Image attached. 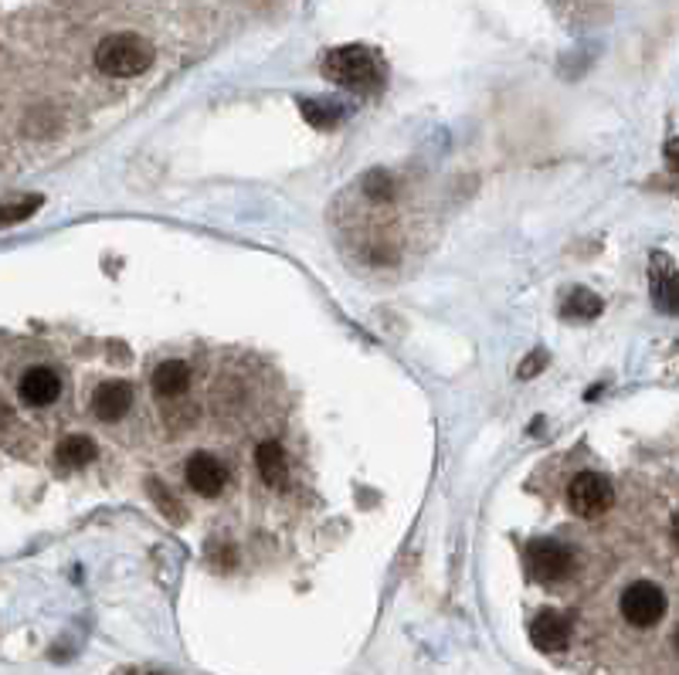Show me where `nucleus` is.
Returning a JSON list of instances; mask_svg holds the SVG:
<instances>
[{
	"label": "nucleus",
	"instance_id": "f257e3e1",
	"mask_svg": "<svg viewBox=\"0 0 679 675\" xmlns=\"http://www.w3.org/2000/svg\"><path fill=\"white\" fill-rule=\"evenodd\" d=\"M319 69L333 86H344V89L361 92V96H371L384 86V64L364 44H344V48L326 51Z\"/></svg>",
	"mask_w": 679,
	"mask_h": 675
},
{
	"label": "nucleus",
	"instance_id": "f03ea898",
	"mask_svg": "<svg viewBox=\"0 0 679 675\" xmlns=\"http://www.w3.org/2000/svg\"><path fill=\"white\" fill-rule=\"evenodd\" d=\"M154 64V44L140 34H109L96 48V69L109 79H136Z\"/></svg>",
	"mask_w": 679,
	"mask_h": 675
},
{
	"label": "nucleus",
	"instance_id": "7ed1b4c3",
	"mask_svg": "<svg viewBox=\"0 0 679 675\" xmlns=\"http://www.w3.org/2000/svg\"><path fill=\"white\" fill-rule=\"evenodd\" d=\"M622 618L632 625V628H652L662 622L666 615V594L662 587H656L652 580H636L622 590Z\"/></svg>",
	"mask_w": 679,
	"mask_h": 675
},
{
	"label": "nucleus",
	"instance_id": "20e7f679",
	"mask_svg": "<svg viewBox=\"0 0 679 675\" xmlns=\"http://www.w3.org/2000/svg\"><path fill=\"white\" fill-rule=\"evenodd\" d=\"M611 503H616V489H611V483L604 476H594V471H581V476H574V483L568 486V506L581 519L604 516L611 509Z\"/></svg>",
	"mask_w": 679,
	"mask_h": 675
},
{
	"label": "nucleus",
	"instance_id": "39448f33",
	"mask_svg": "<svg viewBox=\"0 0 679 675\" xmlns=\"http://www.w3.org/2000/svg\"><path fill=\"white\" fill-rule=\"evenodd\" d=\"M527 564L530 574L543 584H561L578 570V557L564 544H558V539H537V544H530Z\"/></svg>",
	"mask_w": 679,
	"mask_h": 675
},
{
	"label": "nucleus",
	"instance_id": "423d86ee",
	"mask_svg": "<svg viewBox=\"0 0 679 675\" xmlns=\"http://www.w3.org/2000/svg\"><path fill=\"white\" fill-rule=\"evenodd\" d=\"M184 479H187V486H190L197 496H218V493L228 486V468H225L215 455L197 451V455L187 458Z\"/></svg>",
	"mask_w": 679,
	"mask_h": 675
},
{
	"label": "nucleus",
	"instance_id": "0eeeda50",
	"mask_svg": "<svg viewBox=\"0 0 679 675\" xmlns=\"http://www.w3.org/2000/svg\"><path fill=\"white\" fill-rule=\"evenodd\" d=\"M530 638L540 652H564L571 642V622L561 612H540L530 625Z\"/></svg>",
	"mask_w": 679,
	"mask_h": 675
},
{
	"label": "nucleus",
	"instance_id": "6e6552de",
	"mask_svg": "<svg viewBox=\"0 0 679 675\" xmlns=\"http://www.w3.org/2000/svg\"><path fill=\"white\" fill-rule=\"evenodd\" d=\"M132 408V390L122 380H106L92 394V411L99 421H119Z\"/></svg>",
	"mask_w": 679,
	"mask_h": 675
},
{
	"label": "nucleus",
	"instance_id": "1a4fd4ad",
	"mask_svg": "<svg viewBox=\"0 0 679 675\" xmlns=\"http://www.w3.org/2000/svg\"><path fill=\"white\" fill-rule=\"evenodd\" d=\"M18 390H21V397L31 404V408H48V404H55L58 394H61V380H58V374L51 367H31L21 377Z\"/></svg>",
	"mask_w": 679,
	"mask_h": 675
},
{
	"label": "nucleus",
	"instance_id": "9d476101",
	"mask_svg": "<svg viewBox=\"0 0 679 675\" xmlns=\"http://www.w3.org/2000/svg\"><path fill=\"white\" fill-rule=\"evenodd\" d=\"M255 465H258V476L268 489H286L289 483V461L279 441H262L255 448Z\"/></svg>",
	"mask_w": 679,
	"mask_h": 675
},
{
	"label": "nucleus",
	"instance_id": "9b49d317",
	"mask_svg": "<svg viewBox=\"0 0 679 675\" xmlns=\"http://www.w3.org/2000/svg\"><path fill=\"white\" fill-rule=\"evenodd\" d=\"M187 387H190V370L184 360H164L154 370V390L160 397H180V394H187Z\"/></svg>",
	"mask_w": 679,
	"mask_h": 675
},
{
	"label": "nucleus",
	"instance_id": "f8f14e48",
	"mask_svg": "<svg viewBox=\"0 0 679 675\" xmlns=\"http://www.w3.org/2000/svg\"><path fill=\"white\" fill-rule=\"evenodd\" d=\"M55 458L65 468H82V465H89L96 458V441L89 435H68V438H61Z\"/></svg>",
	"mask_w": 679,
	"mask_h": 675
},
{
	"label": "nucleus",
	"instance_id": "ddd939ff",
	"mask_svg": "<svg viewBox=\"0 0 679 675\" xmlns=\"http://www.w3.org/2000/svg\"><path fill=\"white\" fill-rule=\"evenodd\" d=\"M601 312V299L594 296V292H588V289H574L568 299H564V306H561V316L564 319H578V322H588V319H594Z\"/></svg>",
	"mask_w": 679,
	"mask_h": 675
},
{
	"label": "nucleus",
	"instance_id": "4468645a",
	"mask_svg": "<svg viewBox=\"0 0 679 675\" xmlns=\"http://www.w3.org/2000/svg\"><path fill=\"white\" fill-rule=\"evenodd\" d=\"M303 116H306V122L316 126V129H333L340 119H344V106L319 102V99H303Z\"/></svg>",
	"mask_w": 679,
	"mask_h": 675
},
{
	"label": "nucleus",
	"instance_id": "2eb2a0df",
	"mask_svg": "<svg viewBox=\"0 0 679 675\" xmlns=\"http://www.w3.org/2000/svg\"><path fill=\"white\" fill-rule=\"evenodd\" d=\"M652 296H656V302H659L662 312L679 316V272L656 276V279H652Z\"/></svg>",
	"mask_w": 679,
	"mask_h": 675
},
{
	"label": "nucleus",
	"instance_id": "dca6fc26",
	"mask_svg": "<svg viewBox=\"0 0 679 675\" xmlns=\"http://www.w3.org/2000/svg\"><path fill=\"white\" fill-rule=\"evenodd\" d=\"M361 187H364L367 200H381V205L397 193V183H394V177H391L387 170H371V173H364Z\"/></svg>",
	"mask_w": 679,
	"mask_h": 675
},
{
	"label": "nucleus",
	"instance_id": "f3484780",
	"mask_svg": "<svg viewBox=\"0 0 679 675\" xmlns=\"http://www.w3.org/2000/svg\"><path fill=\"white\" fill-rule=\"evenodd\" d=\"M45 205V200L38 197V193H31V197H21V200H8L4 205V225L8 228H14V225H21V221H28L38 208Z\"/></svg>",
	"mask_w": 679,
	"mask_h": 675
},
{
	"label": "nucleus",
	"instance_id": "a211bd4d",
	"mask_svg": "<svg viewBox=\"0 0 679 675\" xmlns=\"http://www.w3.org/2000/svg\"><path fill=\"white\" fill-rule=\"evenodd\" d=\"M150 496H154V503H157V509H164L167 513V519L170 523H184L187 516H184V506L170 496V489L167 486H160V483H150Z\"/></svg>",
	"mask_w": 679,
	"mask_h": 675
},
{
	"label": "nucleus",
	"instance_id": "6ab92c4d",
	"mask_svg": "<svg viewBox=\"0 0 679 675\" xmlns=\"http://www.w3.org/2000/svg\"><path fill=\"white\" fill-rule=\"evenodd\" d=\"M543 367H548V354H530V360L520 367V377H523V380H530V377H533V374H540Z\"/></svg>",
	"mask_w": 679,
	"mask_h": 675
},
{
	"label": "nucleus",
	"instance_id": "aec40b11",
	"mask_svg": "<svg viewBox=\"0 0 679 675\" xmlns=\"http://www.w3.org/2000/svg\"><path fill=\"white\" fill-rule=\"evenodd\" d=\"M666 160H669L672 173L679 177V140H669V143H666Z\"/></svg>",
	"mask_w": 679,
	"mask_h": 675
},
{
	"label": "nucleus",
	"instance_id": "412c9836",
	"mask_svg": "<svg viewBox=\"0 0 679 675\" xmlns=\"http://www.w3.org/2000/svg\"><path fill=\"white\" fill-rule=\"evenodd\" d=\"M672 539H676V547H679V513H676V519H672Z\"/></svg>",
	"mask_w": 679,
	"mask_h": 675
},
{
	"label": "nucleus",
	"instance_id": "4be33fe9",
	"mask_svg": "<svg viewBox=\"0 0 679 675\" xmlns=\"http://www.w3.org/2000/svg\"><path fill=\"white\" fill-rule=\"evenodd\" d=\"M672 648H676V655H679V628L672 632Z\"/></svg>",
	"mask_w": 679,
	"mask_h": 675
},
{
	"label": "nucleus",
	"instance_id": "5701e85b",
	"mask_svg": "<svg viewBox=\"0 0 679 675\" xmlns=\"http://www.w3.org/2000/svg\"><path fill=\"white\" fill-rule=\"evenodd\" d=\"M144 675H160V672H144Z\"/></svg>",
	"mask_w": 679,
	"mask_h": 675
}]
</instances>
